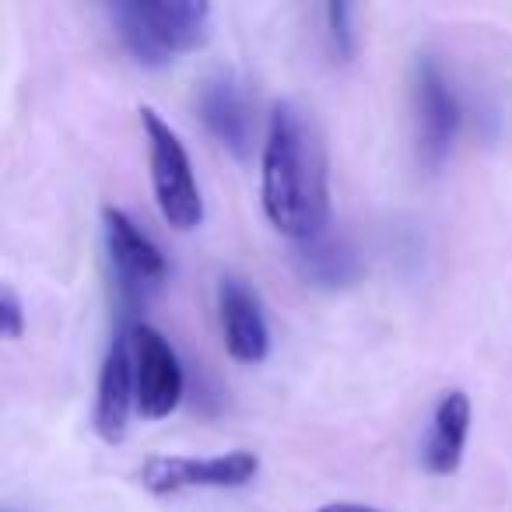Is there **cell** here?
I'll list each match as a JSON object with an SVG mask.
<instances>
[{"instance_id":"8fae6325","label":"cell","mask_w":512,"mask_h":512,"mask_svg":"<svg viewBox=\"0 0 512 512\" xmlns=\"http://www.w3.org/2000/svg\"><path fill=\"white\" fill-rule=\"evenodd\" d=\"M292 264L299 271V278L313 288H323V292H337V288H348L358 281L362 274V264H358V253L348 239L341 235H316V239L295 242Z\"/></svg>"},{"instance_id":"9c48e42d","label":"cell","mask_w":512,"mask_h":512,"mask_svg":"<svg viewBox=\"0 0 512 512\" xmlns=\"http://www.w3.org/2000/svg\"><path fill=\"white\" fill-rule=\"evenodd\" d=\"M218 323H221L225 351L235 362H246V365L264 362L267 351H271L267 316L260 299H256V292L249 285H242L239 278L218 281Z\"/></svg>"},{"instance_id":"8992f818","label":"cell","mask_w":512,"mask_h":512,"mask_svg":"<svg viewBox=\"0 0 512 512\" xmlns=\"http://www.w3.org/2000/svg\"><path fill=\"white\" fill-rule=\"evenodd\" d=\"M130 358H134V397L141 418H169L183 400V365L172 344L151 323H134Z\"/></svg>"},{"instance_id":"7c38bea8","label":"cell","mask_w":512,"mask_h":512,"mask_svg":"<svg viewBox=\"0 0 512 512\" xmlns=\"http://www.w3.org/2000/svg\"><path fill=\"white\" fill-rule=\"evenodd\" d=\"M470 432V397L463 390H449L432 414V432L421 449V463L428 474H453L463 460Z\"/></svg>"},{"instance_id":"30bf717a","label":"cell","mask_w":512,"mask_h":512,"mask_svg":"<svg viewBox=\"0 0 512 512\" xmlns=\"http://www.w3.org/2000/svg\"><path fill=\"white\" fill-rule=\"evenodd\" d=\"M137 407L134 397V358H130V334L113 337L99 372V393H95V428L106 442H123L130 425V411Z\"/></svg>"},{"instance_id":"9a60e30c","label":"cell","mask_w":512,"mask_h":512,"mask_svg":"<svg viewBox=\"0 0 512 512\" xmlns=\"http://www.w3.org/2000/svg\"><path fill=\"white\" fill-rule=\"evenodd\" d=\"M316 512H379V509H369V505H355V502H330Z\"/></svg>"},{"instance_id":"5bb4252c","label":"cell","mask_w":512,"mask_h":512,"mask_svg":"<svg viewBox=\"0 0 512 512\" xmlns=\"http://www.w3.org/2000/svg\"><path fill=\"white\" fill-rule=\"evenodd\" d=\"M0 330H4L8 341H18V337L25 334V309L11 285L0 288Z\"/></svg>"},{"instance_id":"52a82bcc","label":"cell","mask_w":512,"mask_h":512,"mask_svg":"<svg viewBox=\"0 0 512 512\" xmlns=\"http://www.w3.org/2000/svg\"><path fill=\"white\" fill-rule=\"evenodd\" d=\"M414 123H418V151L428 165H439L449 155L456 134H460V99L453 92V81L442 71L435 57H418L414 64Z\"/></svg>"},{"instance_id":"3957f363","label":"cell","mask_w":512,"mask_h":512,"mask_svg":"<svg viewBox=\"0 0 512 512\" xmlns=\"http://www.w3.org/2000/svg\"><path fill=\"white\" fill-rule=\"evenodd\" d=\"M141 127L148 137V162H151V190L162 211L165 225L176 232H193L204 221V197H200L197 176H193L190 155H186L179 134L155 113L141 106Z\"/></svg>"},{"instance_id":"ba28073f","label":"cell","mask_w":512,"mask_h":512,"mask_svg":"<svg viewBox=\"0 0 512 512\" xmlns=\"http://www.w3.org/2000/svg\"><path fill=\"white\" fill-rule=\"evenodd\" d=\"M200 120H204L207 134L221 144L225 151H232L235 158H246L253 151V95H249L246 81L235 78L232 71H221L214 78L204 81L200 88Z\"/></svg>"},{"instance_id":"6da1fadb","label":"cell","mask_w":512,"mask_h":512,"mask_svg":"<svg viewBox=\"0 0 512 512\" xmlns=\"http://www.w3.org/2000/svg\"><path fill=\"white\" fill-rule=\"evenodd\" d=\"M264 214L281 235L306 242L327 232L330 169L316 120L299 102H274L260 162Z\"/></svg>"},{"instance_id":"4fadbf2b","label":"cell","mask_w":512,"mask_h":512,"mask_svg":"<svg viewBox=\"0 0 512 512\" xmlns=\"http://www.w3.org/2000/svg\"><path fill=\"white\" fill-rule=\"evenodd\" d=\"M327 32H330V43H334V53L341 60H351L355 53V32H351V8L348 4H327Z\"/></svg>"},{"instance_id":"277c9868","label":"cell","mask_w":512,"mask_h":512,"mask_svg":"<svg viewBox=\"0 0 512 512\" xmlns=\"http://www.w3.org/2000/svg\"><path fill=\"white\" fill-rule=\"evenodd\" d=\"M102 235H106V253L116 274V292H120L123 306L141 309L151 299L158 285L165 281L162 249L120 211V207H106L102 211Z\"/></svg>"},{"instance_id":"7a4b0ae2","label":"cell","mask_w":512,"mask_h":512,"mask_svg":"<svg viewBox=\"0 0 512 512\" xmlns=\"http://www.w3.org/2000/svg\"><path fill=\"white\" fill-rule=\"evenodd\" d=\"M109 11L123 50L144 67L200 50L211 32V4L204 0H120Z\"/></svg>"},{"instance_id":"5b68a950","label":"cell","mask_w":512,"mask_h":512,"mask_svg":"<svg viewBox=\"0 0 512 512\" xmlns=\"http://www.w3.org/2000/svg\"><path fill=\"white\" fill-rule=\"evenodd\" d=\"M260 470L249 449H232L221 456H148L141 467V484L151 495H176L186 488H242Z\"/></svg>"}]
</instances>
